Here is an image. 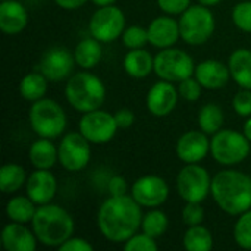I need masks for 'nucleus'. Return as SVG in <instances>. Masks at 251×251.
<instances>
[{
  "label": "nucleus",
  "mask_w": 251,
  "mask_h": 251,
  "mask_svg": "<svg viewBox=\"0 0 251 251\" xmlns=\"http://www.w3.org/2000/svg\"><path fill=\"white\" fill-rule=\"evenodd\" d=\"M251 143L243 132L235 129H221L212 135V157L222 166H235L244 162L251 150Z\"/></svg>",
  "instance_id": "7"
},
{
  "label": "nucleus",
  "mask_w": 251,
  "mask_h": 251,
  "mask_svg": "<svg viewBox=\"0 0 251 251\" xmlns=\"http://www.w3.org/2000/svg\"><path fill=\"white\" fill-rule=\"evenodd\" d=\"M194 76L206 90H221L231 79L229 66L216 59H206L196 66Z\"/></svg>",
  "instance_id": "19"
},
{
  "label": "nucleus",
  "mask_w": 251,
  "mask_h": 251,
  "mask_svg": "<svg viewBox=\"0 0 251 251\" xmlns=\"http://www.w3.org/2000/svg\"><path fill=\"white\" fill-rule=\"evenodd\" d=\"M143 216L141 206L131 196H110L99 207L97 226L107 241L124 244L138 232Z\"/></svg>",
  "instance_id": "1"
},
{
  "label": "nucleus",
  "mask_w": 251,
  "mask_h": 251,
  "mask_svg": "<svg viewBox=\"0 0 251 251\" xmlns=\"http://www.w3.org/2000/svg\"><path fill=\"white\" fill-rule=\"evenodd\" d=\"M115 115V119H116V124L121 129H126V128H131L135 122V115L132 110L129 109H119Z\"/></svg>",
  "instance_id": "42"
},
{
  "label": "nucleus",
  "mask_w": 251,
  "mask_h": 251,
  "mask_svg": "<svg viewBox=\"0 0 251 251\" xmlns=\"http://www.w3.org/2000/svg\"><path fill=\"white\" fill-rule=\"evenodd\" d=\"M49 79L38 71V72H29L19 81V94L26 101H37L47 94V85Z\"/></svg>",
  "instance_id": "26"
},
{
  "label": "nucleus",
  "mask_w": 251,
  "mask_h": 251,
  "mask_svg": "<svg viewBox=\"0 0 251 251\" xmlns=\"http://www.w3.org/2000/svg\"><path fill=\"white\" fill-rule=\"evenodd\" d=\"M124 69L131 78H147L154 71V57L144 49L129 50L124 57Z\"/></svg>",
  "instance_id": "23"
},
{
  "label": "nucleus",
  "mask_w": 251,
  "mask_h": 251,
  "mask_svg": "<svg viewBox=\"0 0 251 251\" xmlns=\"http://www.w3.org/2000/svg\"><path fill=\"white\" fill-rule=\"evenodd\" d=\"M57 149L59 163L68 172H81L91 160V143L79 131L65 134Z\"/></svg>",
  "instance_id": "11"
},
{
  "label": "nucleus",
  "mask_w": 251,
  "mask_h": 251,
  "mask_svg": "<svg viewBox=\"0 0 251 251\" xmlns=\"http://www.w3.org/2000/svg\"><path fill=\"white\" fill-rule=\"evenodd\" d=\"M232 21L235 24V26L243 31L251 34V1H240L238 4H235V7L232 9Z\"/></svg>",
  "instance_id": "35"
},
{
  "label": "nucleus",
  "mask_w": 251,
  "mask_h": 251,
  "mask_svg": "<svg viewBox=\"0 0 251 251\" xmlns=\"http://www.w3.org/2000/svg\"><path fill=\"white\" fill-rule=\"evenodd\" d=\"M28 181L25 169L18 163H6L0 169V190L4 194H13L25 187Z\"/></svg>",
  "instance_id": "28"
},
{
  "label": "nucleus",
  "mask_w": 251,
  "mask_h": 251,
  "mask_svg": "<svg viewBox=\"0 0 251 251\" xmlns=\"http://www.w3.org/2000/svg\"><path fill=\"white\" fill-rule=\"evenodd\" d=\"M176 156L179 157L181 162L187 163H200L207 157L210 153V140L206 132L201 129L199 131H188L184 132L175 147Z\"/></svg>",
  "instance_id": "16"
},
{
  "label": "nucleus",
  "mask_w": 251,
  "mask_h": 251,
  "mask_svg": "<svg viewBox=\"0 0 251 251\" xmlns=\"http://www.w3.org/2000/svg\"><path fill=\"white\" fill-rule=\"evenodd\" d=\"M181 38L190 46H200L207 43L216 28L215 15L210 7L203 4H191L182 15H179Z\"/></svg>",
  "instance_id": "6"
},
{
  "label": "nucleus",
  "mask_w": 251,
  "mask_h": 251,
  "mask_svg": "<svg viewBox=\"0 0 251 251\" xmlns=\"http://www.w3.org/2000/svg\"><path fill=\"white\" fill-rule=\"evenodd\" d=\"M107 191L109 196L119 197V196H126L128 194V182L124 176L121 175H113L107 181Z\"/></svg>",
  "instance_id": "40"
},
{
  "label": "nucleus",
  "mask_w": 251,
  "mask_h": 251,
  "mask_svg": "<svg viewBox=\"0 0 251 251\" xmlns=\"http://www.w3.org/2000/svg\"><path fill=\"white\" fill-rule=\"evenodd\" d=\"M234 240L241 249L251 250V209L238 216L234 225Z\"/></svg>",
  "instance_id": "32"
},
{
  "label": "nucleus",
  "mask_w": 251,
  "mask_h": 251,
  "mask_svg": "<svg viewBox=\"0 0 251 251\" xmlns=\"http://www.w3.org/2000/svg\"><path fill=\"white\" fill-rule=\"evenodd\" d=\"M182 247L187 251H209L213 247V235L203 225L188 226L182 237Z\"/></svg>",
  "instance_id": "29"
},
{
  "label": "nucleus",
  "mask_w": 251,
  "mask_h": 251,
  "mask_svg": "<svg viewBox=\"0 0 251 251\" xmlns=\"http://www.w3.org/2000/svg\"><path fill=\"white\" fill-rule=\"evenodd\" d=\"M131 197L141 207L156 209L168 200L169 185L159 175H144L131 185Z\"/></svg>",
  "instance_id": "13"
},
{
  "label": "nucleus",
  "mask_w": 251,
  "mask_h": 251,
  "mask_svg": "<svg viewBox=\"0 0 251 251\" xmlns=\"http://www.w3.org/2000/svg\"><path fill=\"white\" fill-rule=\"evenodd\" d=\"M31 129L43 138H59L66 129V113L53 99H40L31 104L28 113Z\"/></svg>",
  "instance_id": "5"
},
{
  "label": "nucleus",
  "mask_w": 251,
  "mask_h": 251,
  "mask_svg": "<svg viewBox=\"0 0 251 251\" xmlns=\"http://www.w3.org/2000/svg\"><path fill=\"white\" fill-rule=\"evenodd\" d=\"M168 225H169L168 215L165 212H162L159 207H156L143 216L141 231L146 232L147 235L153 237V238H159L166 232Z\"/></svg>",
  "instance_id": "31"
},
{
  "label": "nucleus",
  "mask_w": 251,
  "mask_h": 251,
  "mask_svg": "<svg viewBox=\"0 0 251 251\" xmlns=\"http://www.w3.org/2000/svg\"><path fill=\"white\" fill-rule=\"evenodd\" d=\"M1 1H3V0H1Z\"/></svg>",
  "instance_id": "47"
},
{
  "label": "nucleus",
  "mask_w": 251,
  "mask_h": 251,
  "mask_svg": "<svg viewBox=\"0 0 251 251\" xmlns=\"http://www.w3.org/2000/svg\"><path fill=\"white\" fill-rule=\"evenodd\" d=\"M193 57L181 49H162L154 56V74L169 82H181L194 75Z\"/></svg>",
  "instance_id": "8"
},
{
  "label": "nucleus",
  "mask_w": 251,
  "mask_h": 251,
  "mask_svg": "<svg viewBox=\"0 0 251 251\" xmlns=\"http://www.w3.org/2000/svg\"><path fill=\"white\" fill-rule=\"evenodd\" d=\"M122 43L128 50L134 49H143L149 43V32L147 28L140 25H131L126 26L122 32Z\"/></svg>",
  "instance_id": "33"
},
{
  "label": "nucleus",
  "mask_w": 251,
  "mask_h": 251,
  "mask_svg": "<svg viewBox=\"0 0 251 251\" xmlns=\"http://www.w3.org/2000/svg\"><path fill=\"white\" fill-rule=\"evenodd\" d=\"M88 0H54V3L65 10H76L82 7Z\"/></svg>",
  "instance_id": "43"
},
{
  "label": "nucleus",
  "mask_w": 251,
  "mask_h": 251,
  "mask_svg": "<svg viewBox=\"0 0 251 251\" xmlns=\"http://www.w3.org/2000/svg\"><path fill=\"white\" fill-rule=\"evenodd\" d=\"M232 107L241 118L251 116V90L241 88L240 91H237L232 99Z\"/></svg>",
  "instance_id": "38"
},
{
  "label": "nucleus",
  "mask_w": 251,
  "mask_h": 251,
  "mask_svg": "<svg viewBox=\"0 0 251 251\" xmlns=\"http://www.w3.org/2000/svg\"><path fill=\"white\" fill-rule=\"evenodd\" d=\"M79 132L91 144H106L115 138L116 131L119 129L115 115L106 110L97 109L93 112L82 113V118L78 124Z\"/></svg>",
  "instance_id": "12"
},
{
  "label": "nucleus",
  "mask_w": 251,
  "mask_h": 251,
  "mask_svg": "<svg viewBox=\"0 0 251 251\" xmlns=\"http://www.w3.org/2000/svg\"><path fill=\"white\" fill-rule=\"evenodd\" d=\"M210 194L222 212L240 216L251 209V176L235 169L221 171L212 178Z\"/></svg>",
  "instance_id": "2"
},
{
  "label": "nucleus",
  "mask_w": 251,
  "mask_h": 251,
  "mask_svg": "<svg viewBox=\"0 0 251 251\" xmlns=\"http://www.w3.org/2000/svg\"><path fill=\"white\" fill-rule=\"evenodd\" d=\"M224 119L225 116H224L221 106L215 103H207L200 109L199 116H197V124L203 132H206L207 135H213L222 129Z\"/></svg>",
  "instance_id": "30"
},
{
  "label": "nucleus",
  "mask_w": 251,
  "mask_h": 251,
  "mask_svg": "<svg viewBox=\"0 0 251 251\" xmlns=\"http://www.w3.org/2000/svg\"><path fill=\"white\" fill-rule=\"evenodd\" d=\"M25 191L37 206L51 203L57 193V179L50 169H35L28 176Z\"/></svg>",
  "instance_id": "17"
},
{
  "label": "nucleus",
  "mask_w": 251,
  "mask_h": 251,
  "mask_svg": "<svg viewBox=\"0 0 251 251\" xmlns=\"http://www.w3.org/2000/svg\"><path fill=\"white\" fill-rule=\"evenodd\" d=\"M28 159L35 169H51L59 162V149L53 140L38 137L29 146Z\"/></svg>",
  "instance_id": "22"
},
{
  "label": "nucleus",
  "mask_w": 251,
  "mask_h": 251,
  "mask_svg": "<svg viewBox=\"0 0 251 251\" xmlns=\"http://www.w3.org/2000/svg\"><path fill=\"white\" fill-rule=\"evenodd\" d=\"M178 88L174 82L160 79L147 91L146 106L147 110L156 118H165L171 115L178 104Z\"/></svg>",
  "instance_id": "15"
},
{
  "label": "nucleus",
  "mask_w": 251,
  "mask_h": 251,
  "mask_svg": "<svg viewBox=\"0 0 251 251\" xmlns=\"http://www.w3.org/2000/svg\"><path fill=\"white\" fill-rule=\"evenodd\" d=\"M37 212V204L28 196H13L6 204V216L12 222L31 224Z\"/></svg>",
  "instance_id": "27"
},
{
  "label": "nucleus",
  "mask_w": 251,
  "mask_h": 251,
  "mask_svg": "<svg viewBox=\"0 0 251 251\" xmlns=\"http://www.w3.org/2000/svg\"><path fill=\"white\" fill-rule=\"evenodd\" d=\"M126 28L125 13L115 4L99 7L90 18L88 31L90 35L101 43H112L122 37Z\"/></svg>",
  "instance_id": "10"
},
{
  "label": "nucleus",
  "mask_w": 251,
  "mask_h": 251,
  "mask_svg": "<svg viewBox=\"0 0 251 251\" xmlns=\"http://www.w3.org/2000/svg\"><path fill=\"white\" fill-rule=\"evenodd\" d=\"M75 63L82 69H93L97 66L103 57V47L101 41L94 37H88L81 40L74 49Z\"/></svg>",
  "instance_id": "25"
},
{
  "label": "nucleus",
  "mask_w": 251,
  "mask_h": 251,
  "mask_svg": "<svg viewBox=\"0 0 251 251\" xmlns=\"http://www.w3.org/2000/svg\"><path fill=\"white\" fill-rule=\"evenodd\" d=\"M221 1H222V0H199V3H200V4L207 6V7H213V6L219 4Z\"/></svg>",
  "instance_id": "46"
},
{
  "label": "nucleus",
  "mask_w": 251,
  "mask_h": 251,
  "mask_svg": "<svg viewBox=\"0 0 251 251\" xmlns=\"http://www.w3.org/2000/svg\"><path fill=\"white\" fill-rule=\"evenodd\" d=\"M97 7H104V6H112L116 3V0H91Z\"/></svg>",
  "instance_id": "45"
},
{
  "label": "nucleus",
  "mask_w": 251,
  "mask_h": 251,
  "mask_svg": "<svg viewBox=\"0 0 251 251\" xmlns=\"http://www.w3.org/2000/svg\"><path fill=\"white\" fill-rule=\"evenodd\" d=\"M74 51L63 46H54L46 50L38 63V71L51 82L65 81L71 76L75 66Z\"/></svg>",
  "instance_id": "14"
},
{
  "label": "nucleus",
  "mask_w": 251,
  "mask_h": 251,
  "mask_svg": "<svg viewBox=\"0 0 251 251\" xmlns=\"http://www.w3.org/2000/svg\"><path fill=\"white\" fill-rule=\"evenodd\" d=\"M26 224L9 222L1 231V246L7 251H34L37 247V237L32 228Z\"/></svg>",
  "instance_id": "20"
},
{
  "label": "nucleus",
  "mask_w": 251,
  "mask_h": 251,
  "mask_svg": "<svg viewBox=\"0 0 251 251\" xmlns=\"http://www.w3.org/2000/svg\"><path fill=\"white\" fill-rule=\"evenodd\" d=\"M147 32L149 43L160 50L172 47L181 38L179 22L174 19L171 15L154 18L147 26Z\"/></svg>",
  "instance_id": "18"
},
{
  "label": "nucleus",
  "mask_w": 251,
  "mask_h": 251,
  "mask_svg": "<svg viewBox=\"0 0 251 251\" xmlns=\"http://www.w3.org/2000/svg\"><path fill=\"white\" fill-rule=\"evenodd\" d=\"M31 228L40 244L59 249L74 235L75 222L65 207L47 203L37 206V212L31 221Z\"/></svg>",
  "instance_id": "3"
},
{
  "label": "nucleus",
  "mask_w": 251,
  "mask_h": 251,
  "mask_svg": "<svg viewBox=\"0 0 251 251\" xmlns=\"http://www.w3.org/2000/svg\"><path fill=\"white\" fill-rule=\"evenodd\" d=\"M181 216H182V222L187 226L201 225L204 221V209H203L201 203L188 201V203H185Z\"/></svg>",
  "instance_id": "37"
},
{
  "label": "nucleus",
  "mask_w": 251,
  "mask_h": 251,
  "mask_svg": "<svg viewBox=\"0 0 251 251\" xmlns=\"http://www.w3.org/2000/svg\"><path fill=\"white\" fill-rule=\"evenodd\" d=\"M93 244H90L85 238L79 237H71L59 247L60 251H93Z\"/></svg>",
  "instance_id": "41"
},
{
  "label": "nucleus",
  "mask_w": 251,
  "mask_h": 251,
  "mask_svg": "<svg viewBox=\"0 0 251 251\" xmlns=\"http://www.w3.org/2000/svg\"><path fill=\"white\" fill-rule=\"evenodd\" d=\"M210 174L199 163H187L176 175V191L185 203H203L210 194Z\"/></svg>",
  "instance_id": "9"
},
{
  "label": "nucleus",
  "mask_w": 251,
  "mask_h": 251,
  "mask_svg": "<svg viewBox=\"0 0 251 251\" xmlns=\"http://www.w3.org/2000/svg\"><path fill=\"white\" fill-rule=\"evenodd\" d=\"M201 90L203 87L194 75L178 82V93L187 101H197L201 96Z\"/></svg>",
  "instance_id": "36"
},
{
  "label": "nucleus",
  "mask_w": 251,
  "mask_h": 251,
  "mask_svg": "<svg viewBox=\"0 0 251 251\" xmlns=\"http://www.w3.org/2000/svg\"><path fill=\"white\" fill-rule=\"evenodd\" d=\"M159 9L165 13V15H182L190 6H191V0H157Z\"/></svg>",
  "instance_id": "39"
},
{
  "label": "nucleus",
  "mask_w": 251,
  "mask_h": 251,
  "mask_svg": "<svg viewBox=\"0 0 251 251\" xmlns=\"http://www.w3.org/2000/svg\"><path fill=\"white\" fill-rule=\"evenodd\" d=\"M243 134L247 137V140L251 143V116L246 118V122L243 125Z\"/></svg>",
  "instance_id": "44"
},
{
  "label": "nucleus",
  "mask_w": 251,
  "mask_h": 251,
  "mask_svg": "<svg viewBox=\"0 0 251 251\" xmlns=\"http://www.w3.org/2000/svg\"><path fill=\"white\" fill-rule=\"evenodd\" d=\"M125 251H157L159 246L156 243V238L147 235L146 232H137L134 234L128 241L124 243Z\"/></svg>",
  "instance_id": "34"
},
{
  "label": "nucleus",
  "mask_w": 251,
  "mask_h": 251,
  "mask_svg": "<svg viewBox=\"0 0 251 251\" xmlns=\"http://www.w3.org/2000/svg\"><path fill=\"white\" fill-rule=\"evenodd\" d=\"M28 12L18 0H3L0 3V29L3 34L16 35L26 28Z\"/></svg>",
  "instance_id": "21"
},
{
  "label": "nucleus",
  "mask_w": 251,
  "mask_h": 251,
  "mask_svg": "<svg viewBox=\"0 0 251 251\" xmlns=\"http://www.w3.org/2000/svg\"><path fill=\"white\" fill-rule=\"evenodd\" d=\"M231 78L241 87L251 90V50L237 49L228 60Z\"/></svg>",
  "instance_id": "24"
},
{
  "label": "nucleus",
  "mask_w": 251,
  "mask_h": 251,
  "mask_svg": "<svg viewBox=\"0 0 251 251\" xmlns=\"http://www.w3.org/2000/svg\"><path fill=\"white\" fill-rule=\"evenodd\" d=\"M65 99L79 113L101 109L106 100L104 82L87 69L71 75L65 85Z\"/></svg>",
  "instance_id": "4"
}]
</instances>
